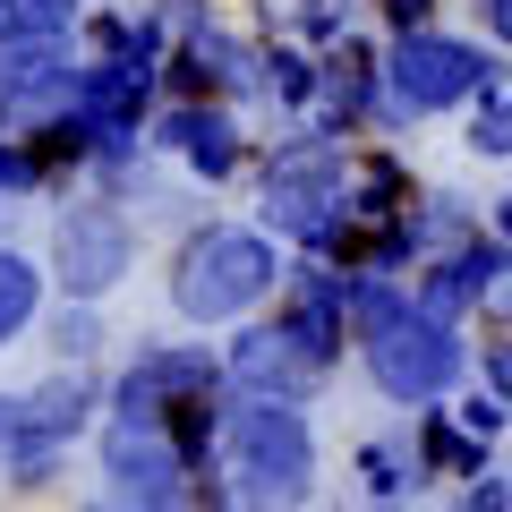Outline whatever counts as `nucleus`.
<instances>
[{
    "instance_id": "2eb2a0df",
    "label": "nucleus",
    "mask_w": 512,
    "mask_h": 512,
    "mask_svg": "<svg viewBox=\"0 0 512 512\" xmlns=\"http://www.w3.org/2000/svg\"><path fill=\"white\" fill-rule=\"evenodd\" d=\"M359 470H367V487H376V495H402V487H419V461H402L393 444H367V453H359Z\"/></svg>"
},
{
    "instance_id": "6e6552de",
    "label": "nucleus",
    "mask_w": 512,
    "mask_h": 512,
    "mask_svg": "<svg viewBox=\"0 0 512 512\" xmlns=\"http://www.w3.org/2000/svg\"><path fill=\"white\" fill-rule=\"evenodd\" d=\"M504 265H512V248H504V239H470L461 256H444L436 274H427L419 291H410V308H419V316H436V325H453L461 308H478V299H487L495 282H504Z\"/></svg>"
},
{
    "instance_id": "9d476101",
    "label": "nucleus",
    "mask_w": 512,
    "mask_h": 512,
    "mask_svg": "<svg viewBox=\"0 0 512 512\" xmlns=\"http://www.w3.org/2000/svg\"><path fill=\"white\" fill-rule=\"evenodd\" d=\"M163 146H180L188 171H205V180H231L239 154H248V146H239V128H231V111H197V103L163 120Z\"/></svg>"
},
{
    "instance_id": "7ed1b4c3",
    "label": "nucleus",
    "mask_w": 512,
    "mask_h": 512,
    "mask_svg": "<svg viewBox=\"0 0 512 512\" xmlns=\"http://www.w3.org/2000/svg\"><path fill=\"white\" fill-rule=\"evenodd\" d=\"M393 94L384 103L402 111V120H419V111H453V103H495L504 94V60L478 52V43H453V35H402L393 43Z\"/></svg>"
},
{
    "instance_id": "dca6fc26",
    "label": "nucleus",
    "mask_w": 512,
    "mask_h": 512,
    "mask_svg": "<svg viewBox=\"0 0 512 512\" xmlns=\"http://www.w3.org/2000/svg\"><path fill=\"white\" fill-rule=\"evenodd\" d=\"M265 86H274L282 103H308V94H316V69H308L299 52H274V60H265Z\"/></svg>"
},
{
    "instance_id": "f3484780",
    "label": "nucleus",
    "mask_w": 512,
    "mask_h": 512,
    "mask_svg": "<svg viewBox=\"0 0 512 512\" xmlns=\"http://www.w3.org/2000/svg\"><path fill=\"white\" fill-rule=\"evenodd\" d=\"M52 342H60V359H86L103 333H94V308H60L52 316Z\"/></svg>"
},
{
    "instance_id": "aec40b11",
    "label": "nucleus",
    "mask_w": 512,
    "mask_h": 512,
    "mask_svg": "<svg viewBox=\"0 0 512 512\" xmlns=\"http://www.w3.org/2000/svg\"><path fill=\"white\" fill-rule=\"evenodd\" d=\"M461 512H512V495H504V478H478V487H470V504H461Z\"/></svg>"
},
{
    "instance_id": "0eeeda50",
    "label": "nucleus",
    "mask_w": 512,
    "mask_h": 512,
    "mask_svg": "<svg viewBox=\"0 0 512 512\" xmlns=\"http://www.w3.org/2000/svg\"><path fill=\"white\" fill-rule=\"evenodd\" d=\"M222 367L205 350H137V367L120 376V427H163V410L214 402Z\"/></svg>"
},
{
    "instance_id": "9b49d317",
    "label": "nucleus",
    "mask_w": 512,
    "mask_h": 512,
    "mask_svg": "<svg viewBox=\"0 0 512 512\" xmlns=\"http://www.w3.org/2000/svg\"><path fill=\"white\" fill-rule=\"evenodd\" d=\"M60 35H69V0H0V52L60 43Z\"/></svg>"
},
{
    "instance_id": "1a4fd4ad",
    "label": "nucleus",
    "mask_w": 512,
    "mask_h": 512,
    "mask_svg": "<svg viewBox=\"0 0 512 512\" xmlns=\"http://www.w3.org/2000/svg\"><path fill=\"white\" fill-rule=\"evenodd\" d=\"M231 376L248 384L256 402H291V393H308V384H316V367L299 359L274 325H256V333H239V342H231Z\"/></svg>"
},
{
    "instance_id": "6ab92c4d",
    "label": "nucleus",
    "mask_w": 512,
    "mask_h": 512,
    "mask_svg": "<svg viewBox=\"0 0 512 512\" xmlns=\"http://www.w3.org/2000/svg\"><path fill=\"white\" fill-rule=\"evenodd\" d=\"M0 188L18 197V188H35V163H26V146H0Z\"/></svg>"
},
{
    "instance_id": "f257e3e1",
    "label": "nucleus",
    "mask_w": 512,
    "mask_h": 512,
    "mask_svg": "<svg viewBox=\"0 0 512 512\" xmlns=\"http://www.w3.org/2000/svg\"><path fill=\"white\" fill-rule=\"evenodd\" d=\"M214 436H222V461H231V512H291L308 495L316 444L291 402H239Z\"/></svg>"
},
{
    "instance_id": "f03ea898",
    "label": "nucleus",
    "mask_w": 512,
    "mask_h": 512,
    "mask_svg": "<svg viewBox=\"0 0 512 512\" xmlns=\"http://www.w3.org/2000/svg\"><path fill=\"white\" fill-rule=\"evenodd\" d=\"M274 239L265 231H197L180 248V274H171V308L188 325H222V316L256 308V299L274 291Z\"/></svg>"
},
{
    "instance_id": "ddd939ff",
    "label": "nucleus",
    "mask_w": 512,
    "mask_h": 512,
    "mask_svg": "<svg viewBox=\"0 0 512 512\" xmlns=\"http://www.w3.org/2000/svg\"><path fill=\"white\" fill-rule=\"evenodd\" d=\"M35 299H43V274L26 265L18 248H0V342L35 325Z\"/></svg>"
},
{
    "instance_id": "39448f33",
    "label": "nucleus",
    "mask_w": 512,
    "mask_h": 512,
    "mask_svg": "<svg viewBox=\"0 0 512 512\" xmlns=\"http://www.w3.org/2000/svg\"><path fill=\"white\" fill-rule=\"evenodd\" d=\"M128 256H137V231H128L120 205H69L52 222V274L69 291V308H94L128 274Z\"/></svg>"
},
{
    "instance_id": "412c9836",
    "label": "nucleus",
    "mask_w": 512,
    "mask_h": 512,
    "mask_svg": "<svg viewBox=\"0 0 512 512\" xmlns=\"http://www.w3.org/2000/svg\"><path fill=\"white\" fill-rule=\"evenodd\" d=\"M487 384L512 402V342H495V350H487Z\"/></svg>"
},
{
    "instance_id": "20e7f679",
    "label": "nucleus",
    "mask_w": 512,
    "mask_h": 512,
    "mask_svg": "<svg viewBox=\"0 0 512 512\" xmlns=\"http://www.w3.org/2000/svg\"><path fill=\"white\" fill-rule=\"evenodd\" d=\"M265 222L282 239H308V248L333 239V222H342V146L333 137H299V146L274 154V171H265Z\"/></svg>"
},
{
    "instance_id": "423d86ee",
    "label": "nucleus",
    "mask_w": 512,
    "mask_h": 512,
    "mask_svg": "<svg viewBox=\"0 0 512 512\" xmlns=\"http://www.w3.org/2000/svg\"><path fill=\"white\" fill-rule=\"evenodd\" d=\"M367 376H376L393 402H436L444 384L461 376V333L436 325V316H419V308H402L376 342H367Z\"/></svg>"
},
{
    "instance_id": "5701e85b",
    "label": "nucleus",
    "mask_w": 512,
    "mask_h": 512,
    "mask_svg": "<svg viewBox=\"0 0 512 512\" xmlns=\"http://www.w3.org/2000/svg\"><path fill=\"white\" fill-rule=\"evenodd\" d=\"M504 308H512V291H504Z\"/></svg>"
},
{
    "instance_id": "4be33fe9",
    "label": "nucleus",
    "mask_w": 512,
    "mask_h": 512,
    "mask_svg": "<svg viewBox=\"0 0 512 512\" xmlns=\"http://www.w3.org/2000/svg\"><path fill=\"white\" fill-rule=\"evenodd\" d=\"M495 239H504V248H512V197H504V231H495Z\"/></svg>"
},
{
    "instance_id": "a211bd4d",
    "label": "nucleus",
    "mask_w": 512,
    "mask_h": 512,
    "mask_svg": "<svg viewBox=\"0 0 512 512\" xmlns=\"http://www.w3.org/2000/svg\"><path fill=\"white\" fill-rule=\"evenodd\" d=\"M384 18H393V35H427L436 0H384Z\"/></svg>"
},
{
    "instance_id": "f8f14e48",
    "label": "nucleus",
    "mask_w": 512,
    "mask_h": 512,
    "mask_svg": "<svg viewBox=\"0 0 512 512\" xmlns=\"http://www.w3.org/2000/svg\"><path fill=\"white\" fill-rule=\"evenodd\" d=\"M419 461H427V470H444V478H487V444H470L453 419H427L419 427Z\"/></svg>"
},
{
    "instance_id": "4468645a",
    "label": "nucleus",
    "mask_w": 512,
    "mask_h": 512,
    "mask_svg": "<svg viewBox=\"0 0 512 512\" xmlns=\"http://www.w3.org/2000/svg\"><path fill=\"white\" fill-rule=\"evenodd\" d=\"M470 154H512V94L470 111Z\"/></svg>"
}]
</instances>
